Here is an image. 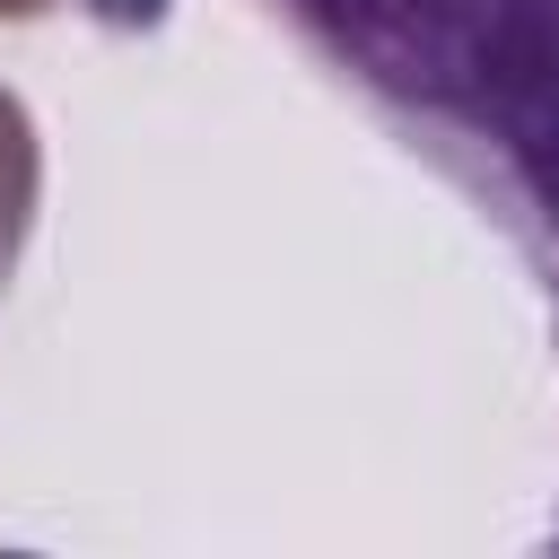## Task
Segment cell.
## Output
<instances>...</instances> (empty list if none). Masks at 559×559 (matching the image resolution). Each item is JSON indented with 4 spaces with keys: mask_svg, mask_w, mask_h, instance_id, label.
<instances>
[{
    "mask_svg": "<svg viewBox=\"0 0 559 559\" xmlns=\"http://www.w3.org/2000/svg\"><path fill=\"white\" fill-rule=\"evenodd\" d=\"M411 157L559 280V0H262Z\"/></svg>",
    "mask_w": 559,
    "mask_h": 559,
    "instance_id": "1",
    "label": "cell"
},
{
    "mask_svg": "<svg viewBox=\"0 0 559 559\" xmlns=\"http://www.w3.org/2000/svg\"><path fill=\"white\" fill-rule=\"evenodd\" d=\"M35 201H44V140L17 87H0V297L17 280V253L35 236Z\"/></svg>",
    "mask_w": 559,
    "mask_h": 559,
    "instance_id": "2",
    "label": "cell"
},
{
    "mask_svg": "<svg viewBox=\"0 0 559 559\" xmlns=\"http://www.w3.org/2000/svg\"><path fill=\"white\" fill-rule=\"evenodd\" d=\"M44 9H61V0H0V17H44Z\"/></svg>",
    "mask_w": 559,
    "mask_h": 559,
    "instance_id": "3",
    "label": "cell"
},
{
    "mask_svg": "<svg viewBox=\"0 0 559 559\" xmlns=\"http://www.w3.org/2000/svg\"><path fill=\"white\" fill-rule=\"evenodd\" d=\"M550 288H559V280H550Z\"/></svg>",
    "mask_w": 559,
    "mask_h": 559,
    "instance_id": "4",
    "label": "cell"
}]
</instances>
